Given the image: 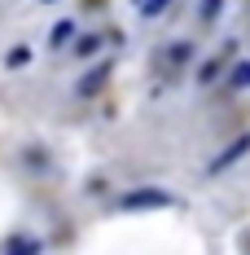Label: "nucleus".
Masks as SVG:
<instances>
[{"mask_svg":"<svg viewBox=\"0 0 250 255\" xmlns=\"http://www.w3.org/2000/svg\"><path fill=\"white\" fill-rule=\"evenodd\" d=\"M123 211H154V207H171V194L167 189H132L119 198Z\"/></svg>","mask_w":250,"mask_h":255,"instance_id":"obj_2","label":"nucleus"},{"mask_svg":"<svg viewBox=\"0 0 250 255\" xmlns=\"http://www.w3.org/2000/svg\"><path fill=\"white\" fill-rule=\"evenodd\" d=\"M75 31H79V26H75V18H62V22H57V26L49 31V44H53V49H66V44L75 40Z\"/></svg>","mask_w":250,"mask_h":255,"instance_id":"obj_4","label":"nucleus"},{"mask_svg":"<svg viewBox=\"0 0 250 255\" xmlns=\"http://www.w3.org/2000/svg\"><path fill=\"white\" fill-rule=\"evenodd\" d=\"M220 9H224V0H198V18H202V22H215Z\"/></svg>","mask_w":250,"mask_h":255,"instance_id":"obj_8","label":"nucleus"},{"mask_svg":"<svg viewBox=\"0 0 250 255\" xmlns=\"http://www.w3.org/2000/svg\"><path fill=\"white\" fill-rule=\"evenodd\" d=\"M167 4H175V0H145V4H141V18H158Z\"/></svg>","mask_w":250,"mask_h":255,"instance_id":"obj_12","label":"nucleus"},{"mask_svg":"<svg viewBox=\"0 0 250 255\" xmlns=\"http://www.w3.org/2000/svg\"><path fill=\"white\" fill-rule=\"evenodd\" d=\"M167 57H171L175 66H180V62H189V57H193V44H189V40H175L171 49H167Z\"/></svg>","mask_w":250,"mask_h":255,"instance_id":"obj_9","label":"nucleus"},{"mask_svg":"<svg viewBox=\"0 0 250 255\" xmlns=\"http://www.w3.org/2000/svg\"><path fill=\"white\" fill-rule=\"evenodd\" d=\"M44 4H53V0H44Z\"/></svg>","mask_w":250,"mask_h":255,"instance_id":"obj_14","label":"nucleus"},{"mask_svg":"<svg viewBox=\"0 0 250 255\" xmlns=\"http://www.w3.org/2000/svg\"><path fill=\"white\" fill-rule=\"evenodd\" d=\"M228 88H250V57H242V62H233V71H228Z\"/></svg>","mask_w":250,"mask_h":255,"instance_id":"obj_6","label":"nucleus"},{"mask_svg":"<svg viewBox=\"0 0 250 255\" xmlns=\"http://www.w3.org/2000/svg\"><path fill=\"white\" fill-rule=\"evenodd\" d=\"M101 49V35H83V40H75V57H88V53Z\"/></svg>","mask_w":250,"mask_h":255,"instance_id":"obj_10","label":"nucleus"},{"mask_svg":"<svg viewBox=\"0 0 250 255\" xmlns=\"http://www.w3.org/2000/svg\"><path fill=\"white\" fill-rule=\"evenodd\" d=\"M105 79H110V62L92 66V71H88V75H83V79L75 84V93H79V97H97V88L105 84Z\"/></svg>","mask_w":250,"mask_h":255,"instance_id":"obj_3","label":"nucleus"},{"mask_svg":"<svg viewBox=\"0 0 250 255\" xmlns=\"http://www.w3.org/2000/svg\"><path fill=\"white\" fill-rule=\"evenodd\" d=\"M4 255H44V242L40 238H13L4 247Z\"/></svg>","mask_w":250,"mask_h":255,"instance_id":"obj_5","label":"nucleus"},{"mask_svg":"<svg viewBox=\"0 0 250 255\" xmlns=\"http://www.w3.org/2000/svg\"><path fill=\"white\" fill-rule=\"evenodd\" d=\"M31 57H35V53L26 49V44H13V49H9V57H4V66H9V71H18V66H26Z\"/></svg>","mask_w":250,"mask_h":255,"instance_id":"obj_7","label":"nucleus"},{"mask_svg":"<svg viewBox=\"0 0 250 255\" xmlns=\"http://www.w3.org/2000/svg\"><path fill=\"white\" fill-rule=\"evenodd\" d=\"M246 154H250V132H242V136H233L224 150L206 163V176H220V172H228V167H233V163H242Z\"/></svg>","mask_w":250,"mask_h":255,"instance_id":"obj_1","label":"nucleus"},{"mask_svg":"<svg viewBox=\"0 0 250 255\" xmlns=\"http://www.w3.org/2000/svg\"><path fill=\"white\" fill-rule=\"evenodd\" d=\"M220 71H224V62H202L198 84H211V79H220Z\"/></svg>","mask_w":250,"mask_h":255,"instance_id":"obj_11","label":"nucleus"},{"mask_svg":"<svg viewBox=\"0 0 250 255\" xmlns=\"http://www.w3.org/2000/svg\"><path fill=\"white\" fill-rule=\"evenodd\" d=\"M132 4H145V0H132Z\"/></svg>","mask_w":250,"mask_h":255,"instance_id":"obj_13","label":"nucleus"}]
</instances>
